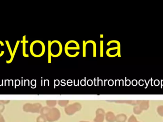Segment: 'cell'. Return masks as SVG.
I'll return each instance as SVG.
<instances>
[{
  "instance_id": "4",
  "label": "cell",
  "mask_w": 163,
  "mask_h": 122,
  "mask_svg": "<svg viewBox=\"0 0 163 122\" xmlns=\"http://www.w3.org/2000/svg\"><path fill=\"white\" fill-rule=\"evenodd\" d=\"M42 105L39 103H26L23 106V110L27 113H40Z\"/></svg>"
},
{
  "instance_id": "22",
  "label": "cell",
  "mask_w": 163,
  "mask_h": 122,
  "mask_svg": "<svg viewBox=\"0 0 163 122\" xmlns=\"http://www.w3.org/2000/svg\"><path fill=\"white\" fill-rule=\"evenodd\" d=\"M68 103V101H60L59 102V104L61 106H65L66 105H67Z\"/></svg>"
},
{
  "instance_id": "5",
  "label": "cell",
  "mask_w": 163,
  "mask_h": 122,
  "mask_svg": "<svg viewBox=\"0 0 163 122\" xmlns=\"http://www.w3.org/2000/svg\"><path fill=\"white\" fill-rule=\"evenodd\" d=\"M61 113L57 108L50 109L49 113L46 116V119L48 122H54L57 121L60 119Z\"/></svg>"
},
{
  "instance_id": "21",
  "label": "cell",
  "mask_w": 163,
  "mask_h": 122,
  "mask_svg": "<svg viewBox=\"0 0 163 122\" xmlns=\"http://www.w3.org/2000/svg\"><path fill=\"white\" fill-rule=\"evenodd\" d=\"M100 56L101 57L103 56V41L100 42Z\"/></svg>"
},
{
  "instance_id": "20",
  "label": "cell",
  "mask_w": 163,
  "mask_h": 122,
  "mask_svg": "<svg viewBox=\"0 0 163 122\" xmlns=\"http://www.w3.org/2000/svg\"><path fill=\"white\" fill-rule=\"evenodd\" d=\"M86 42L83 41V56H86Z\"/></svg>"
},
{
  "instance_id": "25",
  "label": "cell",
  "mask_w": 163,
  "mask_h": 122,
  "mask_svg": "<svg viewBox=\"0 0 163 122\" xmlns=\"http://www.w3.org/2000/svg\"><path fill=\"white\" fill-rule=\"evenodd\" d=\"M10 102V100H0V103H3V104H8Z\"/></svg>"
},
{
  "instance_id": "10",
  "label": "cell",
  "mask_w": 163,
  "mask_h": 122,
  "mask_svg": "<svg viewBox=\"0 0 163 122\" xmlns=\"http://www.w3.org/2000/svg\"><path fill=\"white\" fill-rule=\"evenodd\" d=\"M26 36H24L23 37V39L22 42V55L25 57H29V55L27 54L26 51V43H28V41H26Z\"/></svg>"
},
{
  "instance_id": "12",
  "label": "cell",
  "mask_w": 163,
  "mask_h": 122,
  "mask_svg": "<svg viewBox=\"0 0 163 122\" xmlns=\"http://www.w3.org/2000/svg\"><path fill=\"white\" fill-rule=\"evenodd\" d=\"M127 120V117L125 114H119L116 116L115 122H125Z\"/></svg>"
},
{
  "instance_id": "23",
  "label": "cell",
  "mask_w": 163,
  "mask_h": 122,
  "mask_svg": "<svg viewBox=\"0 0 163 122\" xmlns=\"http://www.w3.org/2000/svg\"><path fill=\"white\" fill-rule=\"evenodd\" d=\"M128 122H138L136 119V118L133 115H132L130 117V118L128 119Z\"/></svg>"
},
{
  "instance_id": "3",
  "label": "cell",
  "mask_w": 163,
  "mask_h": 122,
  "mask_svg": "<svg viewBox=\"0 0 163 122\" xmlns=\"http://www.w3.org/2000/svg\"><path fill=\"white\" fill-rule=\"evenodd\" d=\"M63 51V46L59 41L54 40L51 43V56L54 57L59 56Z\"/></svg>"
},
{
  "instance_id": "2",
  "label": "cell",
  "mask_w": 163,
  "mask_h": 122,
  "mask_svg": "<svg viewBox=\"0 0 163 122\" xmlns=\"http://www.w3.org/2000/svg\"><path fill=\"white\" fill-rule=\"evenodd\" d=\"M80 46L77 42L74 40L68 41L65 44V51L66 54L70 57H75L80 53Z\"/></svg>"
},
{
  "instance_id": "15",
  "label": "cell",
  "mask_w": 163,
  "mask_h": 122,
  "mask_svg": "<svg viewBox=\"0 0 163 122\" xmlns=\"http://www.w3.org/2000/svg\"><path fill=\"white\" fill-rule=\"evenodd\" d=\"M4 46V44L3 42L0 40V57L3 56L4 54V51L3 50V47Z\"/></svg>"
},
{
  "instance_id": "9",
  "label": "cell",
  "mask_w": 163,
  "mask_h": 122,
  "mask_svg": "<svg viewBox=\"0 0 163 122\" xmlns=\"http://www.w3.org/2000/svg\"><path fill=\"white\" fill-rule=\"evenodd\" d=\"M105 118L107 122H115L116 116L112 112H107L105 115Z\"/></svg>"
},
{
  "instance_id": "1",
  "label": "cell",
  "mask_w": 163,
  "mask_h": 122,
  "mask_svg": "<svg viewBox=\"0 0 163 122\" xmlns=\"http://www.w3.org/2000/svg\"><path fill=\"white\" fill-rule=\"evenodd\" d=\"M45 51V46L44 43L40 40L33 41L30 46V52L34 57H42Z\"/></svg>"
},
{
  "instance_id": "14",
  "label": "cell",
  "mask_w": 163,
  "mask_h": 122,
  "mask_svg": "<svg viewBox=\"0 0 163 122\" xmlns=\"http://www.w3.org/2000/svg\"><path fill=\"white\" fill-rule=\"evenodd\" d=\"M50 109H51L47 107H44L43 108H42L41 111H40V114L46 117V115L49 113Z\"/></svg>"
},
{
  "instance_id": "17",
  "label": "cell",
  "mask_w": 163,
  "mask_h": 122,
  "mask_svg": "<svg viewBox=\"0 0 163 122\" xmlns=\"http://www.w3.org/2000/svg\"><path fill=\"white\" fill-rule=\"evenodd\" d=\"M51 42L49 41L48 43V62H51Z\"/></svg>"
},
{
  "instance_id": "13",
  "label": "cell",
  "mask_w": 163,
  "mask_h": 122,
  "mask_svg": "<svg viewBox=\"0 0 163 122\" xmlns=\"http://www.w3.org/2000/svg\"><path fill=\"white\" fill-rule=\"evenodd\" d=\"M88 43H90L92 44L93 46V56L94 57L96 56V43H95V41H92V40H89V41L86 42V44H87Z\"/></svg>"
},
{
  "instance_id": "16",
  "label": "cell",
  "mask_w": 163,
  "mask_h": 122,
  "mask_svg": "<svg viewBox=\"0 0 163 122\" xmlns=\"http://www.w3.org/2000/svg\"><path fill=\"white\" fill-rule=\"evenodd\" d=\"M47 122V119H46V117L42 115L39 116L36 119V122Z\"/></svg>"
},
{
  "instance_id": "24",
  "label": "cell",
  "mask_w": 163,
  "mask_h": 122,
  "mask_svg": "<svg viewBox=\"0 0 163 122\" xmlns=\"http://www.w3.org/2000/svg\"><path fill=\"white\" fill-rule=\"evenodd\" d=\"M5 106L3 103H0V114L2 113L4 111Z\"/></svg>"
},
{
  "instance_id": "7",
  "label": "cell",
  "mask_w": 163,
  "mask_h": 122,
  "mask_svg": "<svg viewBox=\"0 0 163 122\" xmlns=\"http://www.w3.org/2000/svg\"><path fill=\"white\" fill-rule=\"evenodd\" d=\"M120 44L115 47H111L106 51L107 55L110 57H114L119 54L120 51Z\"/></svg>"
},
{
  "instance_id": "26",
  "label": "cell",
  "mask_w": 163,
  "mask_h": 122,
  "mask_svg": "<svg viewBox=\"0 0 163 122\" xmlns=\"http://www.w3.org/2000/svg\"><path fill=\"white\" fill-rule=\"evenodd\" d=\"M0 122H5L4 117L1 114H0Z\"/></svg>"
},
{
  "instance_id": "27",
  "label": "cell",
  "mask_w": 163,
  "mask_h": 122,
  "mask_svg": "<svg viewBox=\"0 0 163 122\" xmlns=\"http://www.w3.org/2000/svg\"><path fill=\"white\" fill-rule=\"evenodd\" d=\"M87 122V121H80V122Z\"/></svg>"
},
{
  "instance_id": "11",
  "label": "cell",
  "mask_w": 163,
  "mask_h": 122,
  "mask_svg": "<svg viewBox=\"0 0 163 122\" xmlns=\"http://www.w3.org/2000/svg\"><path fill=\"white\" fill-rule=\"evenodd\" d=\"M20 42V41H17L16 43L15 44V47L14 48V51H13V55H12L11 57L10 58V59L9 60L6 61V63H10L14 60V56H15V54H16V52L17 50V48H18V47L19 46Z\"/></svg>"
},
{
  "instance_id": "18",
  "label": "cell",
  "mask_w": 163,
  "mask_h": 122,
  "mask_svg": "<svg viewBox=\"0 0 163 122\" xmlns=\"http://www.w3.org/2000/svg\"><path fill=\"white\" fill-rule=\"evenodd\" d=\"M5 43L6 44L7 47V48L8 49L9 52L10 54V56H11V57L13 55V51H12V49L11 48V46H10V44L9 43L8 41H5Z\"/></svg>"
},
{
  "instance_id": "19",
  "label": "cell",
  "mask_w": 163,
  "mask_h": 122,
  "mask_svg": "<svg viewBox=\"0 0 163 122\" xmlns=\"http://www.w3.org/2000/svg\"><path fill=\"white\" fill-rule=\"evenodd\" d=\"M56 103V102L54 101H47V104L50 107H53L54 106H55Z\"/></svg>"
},
{
  "instance_id": "8",
  "label": "cell",
  "mask_w": 163,
  "mask_h": 122,
  "mask_svg": "<svg viewBox=\"0 0 163 122\" xmlns=\"http://www.w3.org/2000/svg\"><path fill=\"white\" fill-rule=\"evenodd\" d=\"M106 113L102 109L99 108L96 111V117L94 120V122H103Z\"/></svg>"
},
{
  "instance_id": "6",
  "label": "cell",
  "mask_w": 163,
  "mask_h": 122,
  "mask_svg": "<svg viewBox=\"0 0 163 122\" xmlns=\"http://www.w3.org/2000/svg\"><path fill=\"white\" fill-rule=\"evenodd\" d=\"M82 106L80 104L76 103H73L66 107L65 108V112L66 114L69 115H73L77 112L79 111L81 109Z\"/></svg>"
}]
</instances>
